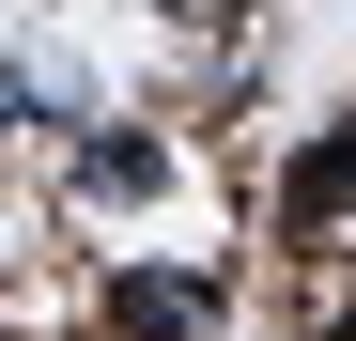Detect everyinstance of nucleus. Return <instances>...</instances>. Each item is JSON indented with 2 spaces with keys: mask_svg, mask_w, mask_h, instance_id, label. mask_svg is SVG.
I'll return each mask as SVG.
<instances>
[{
  "mask_svg": "<svg viewBox=\"0 0 356 341\" xmlns=\"http://www.w3.org/2000/svg\"><path fill=\"white\" fill-rule=\"evenodd\" d=\"M279 217H294V233H325V217H356V125H325L310 155H294V187H279Z\"/></svg>",
  "mask_w": 356,
  "mask_h": 341,
  "instance_id": "1",
  "label": "nucleus"
},
{
  "mask_svg": "<svg viewBox=\"0 0 356 341\" xmlns=\"http://www.w3.org/2000/svg\"><path fill=\"white\" fill-rule=\"evenodd\" d=\"M108 326H124V341H202V279H124Z\"/></svg>",
  "mask_w": 356,
  "mask_h": 341,
  "instance_id": "2",
  "label": "nucleus"
},
{
  "mask_svg": "<svg viewBox=\"0 0 356 341\" xmlns=\"http://www.w3.org/2000/svg\"><path fill=\"white\" fill-rule=\"evenodd\" d=\"M78 187H93V202H155V187H170V155H155V140H93V155H78Z\"/></svg>",
  "mask_w": 356,
  "mask_h": 341,
  "instance_id": "3",
  "label": "nucleus"
},
{
  "mask_svg": "<svg viewBox=\"0 0 356 341\" xmlns=\"http://www.w3.org/2000/svg\"><path fill=\"white\" fill-rule=\"evenodd\" d=\"M325 341H356V326H325Z\"/></svg>",
  "mask_w": 356,
  "mask_h": 341,
  "instance_id": "4",
  "label": "nucleus"
}]
</instances>
